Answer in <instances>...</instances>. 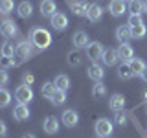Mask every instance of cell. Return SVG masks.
Returning a JSON list of instances; mask_svg holds the SVG:
<instances>
[{"label": "cell", "mask_w": 147, "mask_h": 138, "mask_svg": "<svg viewBox=\"0 0 147 138\" xmlns=\"http://www.w3.org/2000/svg\"><path fill=\"white\" fill-rule=\"evenodd\" d=\"M7 83H9V74H7V70L0 68V87H6Z\"/></svg>", "instance_id": "38"}, {"label": "cell", "mask_w": 147, "mask_h": 138, "mask_svg": "<svg viewBox=\"0 0 147 138\" xmlns=\"http://www.w3.org/2000/svg\"><path fill=\"white\" fill-rule=\"evenodd\" d=\"M118 76H119V79H131L134 74H132V70H131V64L129 63H121L118 66Z\"/></svg>", "instance_id": "28"}, {"label": "cell", "mask_w": 147, "mask_h": 138, "mask_svg": "<svg viewBox=\"0 0 147 138\" xmlns=\"http://www.w3.org/2000/svg\"><path fill=\"white\" fill-rule=\"evenodd\" d=\"M0 55L2 57H15L17 55V46L11 43V41H6L0 46Z\"/></svg>", "instance_id": "23"}, {"label": "cell", "mask_w": 147, "mask_h": 138, "mask_svg": "<svg viewBox=\"0 0 147 138\" xmlns=\"http://www.w3.org/2000/svg\"><path fill=\"white\" fill-rule=\"evenodd\" d=\"M66 59H68V64H70V66H79V64L83 63V55L79 53V50H77V48H76V52L68 53Z\"/></svg>", "instance_id": "31"}, {"label": "cell", "mask_w": 147, "mask_h": 138, "mask_svg": "<svg viewBox=\"0 0 147 138\" xmlns=\"http://www.w3.org/2000/svg\"><path fill=\"white\" fill-rule=\"evenodd\" d=\"M61 120H63V123L66 127H76L77 123H79V114H77V110H74V109H66L63 112V116H61Z\"/></svg>", "instance_id": "10"}, {"label": "cell", "mask_w": 147, "mask_h": 138, "mask_svg": "<svg viewBox=\"0 0 147 138\" xmlns=\"http://www.w3.org/2000/svg\"><path fill=\"white\" fill-rule=\"evenodd\" d=\"M17 11H18V15L22 18H28V17L33 15V4L31 2H20L18 7H17Z\"/></svg>", "instance_id": "25"}, {"label": "cell", "mask_w": 147, "mask_h": 138, "mask_svg": "<svg viewBox=\"0 0 147 138\" xmlns=\"http://www.w3.org/2000/svg\"><path fill=\"white\" fill-rule=\"evenodd\" d=\"M0 35H4L6 39L17 37L18 35V26L15 24V20H11V18H4L2 24H0Z\"/></svg>", "instance_id": "5"}, {"label": "cell", "mask_w": 147, "mask_h": 138, "mask_svg": "<svg viewBox=\"0 0 147 138\" xmlns=\"http://www.w3.org/2000/svg\"><path fill=\"white\" fill-rule=\"evenodd\" d=\"M22 83H24V85H33L35 83V76L31 72H26V74H22Z\"/></svg>", "instance_id": "36"}, {"label": "cell", "mask_w": 147, "mask_h": 138, "mask_svg": "<svg viewBox=\"0 0 147 138\" xmlns=\"http://www.w3.org/2000/svg\"><path fill=\"white\" fill-rule=\"evenodd\" d=\"M0 89H2V87H0Z\"/></svg>", "instance_id": "44"}, {"label": "cell", "mask_w": 147, "mask_h": 138, "mask_svg": "<svg viewBox=\"0 0 147 138\" xmlns=\"http://www.w3.org/2000/svg\"><path fill=\"white\" fill-rule=\"evenodd\" d=\"M98 138H99V136H98Z\"/></svg>", "instance_id": "46"}, {"label": "cell", "mask_w": 147, "mask_h": 138, "mask_svg": "<svg viewBox=\"0 0 147 138\" xmlns=\"http://www.w3.org/2000/svg\"><path fill=\"white\" fill-rule=\"evenodd\" d=\"M129 64H131L132 74H134V76H138V77L142 76V72H144V70H145V66H147V64L142 61V59H134V57H132L131 61H129Z\"/></svg>", "instance_id": "26"}, {"label": "cell", "mask_w": 147, "mask_h": 138, "mask_svg": "<svg viewBox=\"0 0 147 138\" xmlns=\"http://www.w3.org/2000/svg\"><path fill=\"white\" fill-rule=\"evenodd\" d=\"M50 101H52V105H55V107H61V105L66 103V92L57 89V90H55V94L52 96V99H50Z\"/></svg>", "instance_id": "30"}, {"label": "cell", "mask_w": 147, "mask_h": 138, "mask_svg": "<svg viewBox=\"0 0 147 138\" xmlns=\"http://www.w3.org/2000/svg\"><path fill=\"white\" fill-rule=\"evenodd\" d=\"M39 11H40L42 17H53L55 13H57V6H55L53 0H40Z\"/></svg>", "instance_id": "12"}, {"label": "cell", "mask_w": 147, "mask_h": 138, "mask_svg": "<svg viewBox=\"0 0 147 138\" xmlns=\"http://www.w3.org/2000/svg\"><path fill=\"white\" fill-rule=\"evenodd\" d=\"M109 11H110V15H112V17H121V15H125V11H127V2H125V0H110Z\"/></svg>", "instance_id": "9"}, {"label": "cell", "mask_w": 147, "mask_h": 138, "mask_svg": "<svg viewBox=\"0 0 147 138\" xmlns=\"http://www.w3.org/2000/svg\"><path fill=\"white\" fill-rule=\"evenodd\" d=\"M103 64L105 66H116V63H118V50H112V48H107L103 52Z\"/></svg>", "instance_id": "19"}, {"label": "cell", "mask_w": 147, "mask_h": 138, "mask_svg": "<svg viewBox=\"0 0 147 138\" xmlns=\"http://www.w3.org/2000/svg\"><path fill=\"white\" fill-rule=\"evenodd\" d=\"M127 9L131 15H142V13H145V2L144 0H129Z\"/></svg>", "instance_id": "20"}, {"label": "cell", "mask_w": 147, "mask_h": 138, "mask_svg": "<svg viewBox=\"0 0 147 138\" xmlns=\"http://www.w3.org/2000/svg\"><path fill=\"white\" fill-rule=\"evenodd\" d=\"M116 39L119 41V43H129V41L132 39V35H131V28H129L127 24L125 26H118L116 28Z\"/></svg>", "instance_id": "21"}, {"label": "cell", "mask_w": 147, "mask_h": 138, "mask_svg": "<svg viewBox=\"0 0 147 138\" xmlns=\"http://www.w3.org/2000/svg\"><path fill=\"white\" fill-rule=\"evenodd\" d=\"M114 123L119 127L127 125V114L123 112V110H118V112H114Z\"/></svg>", "instance_id": "34"}, {"label": "cell", "mask_w": 147, "mask_h": 138, "mask_svg": "<svg viewBox=\"0 0 147 138\" xmlns=\"http://www.w3.org/2000/svg\"><path fill=\"white\" fill-rule=\"evenodd\" d=\"M103 52H105L103 44L98 43V41H94V43H90L86 46V57H88L92 63H98L99 59L103 57Z\"/></svg>", "instance_id": "4"}, {"label": "cell", "mask_w": 147, "mask_h": 138, "mask_svg": "<svg viewBox=\"0 0 147 138\" xmlns=\"http://www.w3.org/2000/svg\"><path fill=\"white\" fill-rule=\"evenodd\" d=\"M145 13H147V2H145Z\"/></svg>", "instance_id": "43"}, {"label": "cell", "mask_w": 147, "mask_h": 138, "mask_svg": "<svg viewBox=\"0 0 147 138\" xmlns=\"http://www.w3.org/2000/svg\"><path fill=\"white\" fill-rule=\"evenodd\" d=\"M125 2H127V0H125Z\"/></svg>", "instance_id": "45"}, {"label": "cell", "mask_w": 147, "mask_h": 138, "mask_svg": "<svg viewBox=\"0 0 147 138\" xmlns=\"http://www.w3.org/2000/svg\"><path fill=\"white\" fill-rule=\"evenodd\" d=\"M72 44L76 46L77 50H83V48H86V46L90 44V41H88V35L85 33V31H76L72 37Z\"/></svg>", "instance_id": "16"}, {"label": "cell", "mask_w": 147, "mask_h": 138, "mask_svg": "<svg viewBox=\"0 0 147 138\" xmlns=\"http://www.w3.org/2000/svg\"><path fill=\"white\" fill-rule=\"evenodd\" d=\"M55 90H57V87H55L53 81H48V83H44V85L40 87V94H42L44 98H48V99H52V96L55 94Z\"/></svg>", "instance_id": "29"}, {"label": "cell", "mask_w": 147, "mask_h": 138, "mask_svg": "<svg viewBox=\"0 0 147 138\" xmlns=\"http://www.w3.org/2000/svg\"><path fill=\"white\" fill-rule=\"evenodd\" d=\"M68 6H70V9L74 11V15L77 17H86V13H88V2H85V0H68Z\"/></svg>", "instance_id": "8"}, {"label": "cell", "mask_w": 147, "mask_h": 138, "mask_svg": "<svg viewBox=\"0 0 147 138\" xmlns=\"http://www.w3.org/2000/svg\"><path fill=\"white\" fill-rule=\"evenodd\" d=\"M13 118H15L17 122H26V120H30V109H28V105L26 103L15 105V109H13Z\"/></svg>", "instance_id": "14"}, {"label": "cell", "mask_w": 147, "mask_h": 138, "mask_svg": "<svg viewBox=\"0 0 147 138\" xmlns=\"http://www.w3.org/2000/svg\"><path fill=\"white\" fill-rule=\"evenodd\" d=\"M144 101H145V103H147V90L144 92Z\"/></svg>", "instance_id": "42"}, {"label": "cell", "mask_w": 147, "mask_h": 138, "mask_svg": "<svg viewBox=\"0 0 147 138\" xmlns=\"http://www.w3.org/2000/svg\"><path fill=\"white\" fill-rule=\"evenodd\" d=\"M6 135H7V125H6V122L0 120V138H4Z\"/></svg>", "instance_id": "39"}, {"label": "cell", "mask_w": 147, "mask_h": 138, "mask_svg": "<svg viewBox=\"0 0 147 138\" xmlns=\"http://www.w3.org/2000/svg\"><path fill=\"white\" fill-rule=\"evenodd\" d=\"M17 46V55L20 59H30L31 55H33V48L35 46L31 44V41L28 39V41H20L18 44H15Z\"/></svg>", "instance_id": "7"}, {"label": "cell", "mask_w": 147, "mask_h": 138, "mask_svg": "<svg viewBox=\"0 0 147 138\" xmlns=\"http://www.w3.org/2000/svg\"><path fill=\"white\" fill-rule=\"evenodd\" d=\"M107 96V87H105L103 81H96L94 87H92V98L94 99H101Z\"/></svg>", "instance_id": "24"}, {"label": "cell", "mask_w": 147, "mask_h": 138, "mask_svg": "<svg viewBox=\"0 0 147 138\" xmlns=\"http://www.w3.org/2000/svg\"><path fill=\"white\" fill-rule=\"evenodd\" d=\"M42 129L46 135H55L59 133V120L55 116H46L44 122H42Z\"/></svg>", "instance_id": "13"}, {"label": "cell", "mask_w": 147, "mask_h": 138, "mask_svg": "<svg viewBox=\"0 0 147 138\" xmlns=\"http://www.w3.org/2000/svg\"><path fill=\"white\" fill-rule=\"evenodd\" d=\"M118 57L121 59L123 63H129L132 57H134V50H132V46L129 44V43L119 44V48H118Z\"/></svg>", "instance_id": "15"}, {"label": "cell", "mask_w": 147, "mask_h": 138, "mask_svg": "<svg viewBox=\"0 0 147 138\" xmlns=\"http://www.w3.org/2000/svg\"><path fill=\"white\" fill-rule=\"evenodd\" d=\"M101 17H103V9H101L99 4H90L88 6V13H86V18H88L90 22H99Z\"/></svg>", "instance_id": "18"}, {"label": "cell", "mask_w": 147, "mask_h": 138, "mask_svg": "<svg viewBox=\"0 0 147 138\" xmlns=\"http://www.w3.org/2000/svg\"><path fill=\"white\" fill-rule=\"evenodd\" d=\"M131 35H132V39H144L147 35V28H145L144 22L136 24V26H131Z\"/></svg>", "instance_id": "27"}, {"label": "cell", "mask_w": 147, "mask_h": 138, "mask_svg": "<svg viewBox=\"0 0 147 138\" xmlns=\"http://www.w3.org/2000/svg\"><path fill=\"white\" fill-rule=\"evenodd\" d=\"M88 77L90 79H94V81H103V77H105V70H103V66L98 63H92L90 66H88Z\"/></svg>", "instance_id": "17"}, {"label": "cell", "mask_w": 147, "mask_h": 138, "mask_svg": "<svg viewBox=\"0 0 147 138\" xmlns=\"http://www.w3.org/2000/svg\"><path fill=\"white\" fill-rule=\"evenodd\" d=\"M22 138H37V136H33V135H24Z\"/></svg>", "instance_id": "41"}, {"label": "cell", "mask_w": 147, "mask_h": 138, "mask_svg": "<svg viewBox=\"0 0 147 138\" xmlns=\"http://www.w3.org/2000/svg\"><path fill=\"white\" fill-rule=\"evenodd\" d=\"M13 66H17L15 57H2V59H0V68L7 70V68H13Z\"/></svg>", "instance_id": "35"}, {"label": "cell", "mask_w": 147, "mask_h": 138, "mask_svg": "<svg viewBox=\"0 0 147 138\" xmlns=\"http://www.w3.org/2000/svg\"><path fill=\"white\" fill-rule=\"evenodd\" d=\"M140 77H142V79H144V81H147V66H145V70L142 72V76H140Z\"/></svg>", "instance_id": "40"}, {"label": "cell", "mask_w": 147, "mask_h": 138, "mask_svg": "<svg viewBox=\"0 0 147 138\" xmlns=\"http://www.w3.org/2000/svg\"><path fill=\"white\" fill-rule=\"evenodd\" d=\"M94 131L99 138H109L114 133V123L107 118H99L98 122L94 123Z\"/></svg>", "instance_id": "2"}, {"label": "cell", "mask_w": 147, "mask_h": 138, "mask_svg": "<svg viewBox=\"0 0 147 138\" xmlns=\"http://www.w3.org/2000/svg\"><path fill=\"white\" fill-rule=\"evenodd\" d=\"M50 24H52L53 30H57V31H64V30L68 28V24H70V20H68V15H66V13L57 11L53 17H50Z\"/></svg>", "instance_id": "6"}, {"label": "cell", "mask_w": 147, "mask_h": 138, "mask_svg": "<svg viewBox=\"0 0 147 138\" xmlns=\"http://www.w3.org/2000/svg\"><path fill=\"white\" fill-rule=\"evenodd\" d=\"M15 99L18 101V103H30L31 99H33V90H31V87L30 85H18L17 87V90H15Z\"/></svg>", "instance_id": "3"}, {"label": "cell", "mask_w": 147, "mask_h": 138, "mask_svg": "<svg viewBox=\"0 0 147 138\" xmlns=\"http://www.w3.org/2000/svg\"><path fill=\"white\" fill-rule=\"evenodd\" d=\"M30 41L37 50H46L52 44V33H50L48 30H44V28H40V26H35V28H31V31H30Z\"/></svg>", "instance_id": "1"}, {"label": "cell", "mask_w": 147, "mask_h": 138, "mask_svg": "<svg viewBox=\"0 0 147 138\" xmlns=\"http://www.w3.org/2000/svg\"><path fill=\"white\" fill-rule=\"evenodd\" d=\"M109 109L112 110V112H118V110H123L125 109V96L123 94H112L109 98Z\"/></svg>", "instance_id": "11"}, {"label": "cell", "mask_w": 147, "mask_h": 138, "mask_svg": "<svg viewBox=\"0 0 147 138\" xmlns=\"http://www.w3.org/2000/svg\"><path fill=\"white\" fill-rule=\"evenodd\" d=\"M15 9V0H0V13L2 15H9Z\"/></svg>", "instance_id": "32"}, {"label": "cell", "mask_w": 147, "mask_h": 138, "mask_svg": "<svg viewBox=\"0 0 147 138\" xmlns=\"http://www.w3.org/2000/svg\"><path fill=\"white\" fill-rule=\"evenodd\" d=\"M53 83H55V87H57L59 90H64V92H66L68 89H70V85H72L70 77H68L66 74H59V76H55Z\"/></svg>", "instance_id": "22"}, {"label": "cell", "mask_w": 147, "mask_h": 138, "mask_svg": "<svg viewBox=\"0 0 147 138\" xmlns=\"http://www.w3.org/2000/svg\"><path fill=\"white\" fill-rule=\"evenodd\" d=\"M11 92L6 89H0V109H6L9 103H11Z\"/></svg>", "instance_id": "33"}, {"label": "cell", "mask_w": 147, "mask_h": 138, "mask_svg": "<svg viewBox=\"0 0 147 138\" xmlns=\"http://www.w3.org/2000/svg\"><path fill=\"white\" fill-rule=\"evenodd\" d=\"M142 15H129V22H127V26L131 28V26H136V24H142Z\"/></svg>", "instance_id": "37"}]
</instances>
